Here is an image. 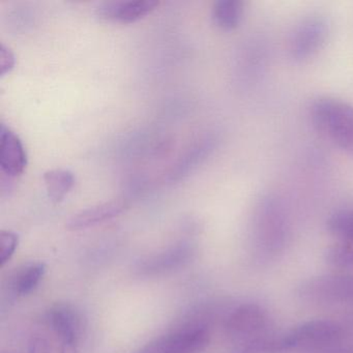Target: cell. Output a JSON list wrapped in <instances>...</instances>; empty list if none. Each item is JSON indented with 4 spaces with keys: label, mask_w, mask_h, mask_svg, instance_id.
<instances>
[{
    "label": "cell",
    "mask_w": 353,
    "mask_h": 353,
    "mask_svg": "<svg viewBox=\"0 0 353 353\" xmlns=\"http://www.w3.org/2000/svg\"><path fill=\"white\" fill-rule=\"evenodd\" d=\"M268 332H270V317L265 310L257 303L239 305L226 322V334L233 345Z\"/></svg>",
    "instance_id": "obj_3"
},
{
    "label": "cell",
    "mask_w": 353,
    "mask_h": 353,
    "mask_svg": "<svg viewBox=\"0 0 353 353\" xmlns=\"http://www.w3.org/2000/svg\"><path fill=\"white\" fill-rule=\"evenodd\" d=\"M342 326L330 319H315L305 322L285 332L288 350L305 346H319L338 340L342 334Z\"/></svg>",
    "instance_id": "obj_6"
},
{
    "label": "cell",
    "mask_w": 353,
    "mask_h": 353,
    "mask_svg": "<svg viewBox=\"0 0 353 353\" xmlns=\"http://www.w3.org/2000/svg\"><path fill=\"white\" fill-rule=\"evenodd\" d=\"M243 13L245 5L241 0H218L212 7V21L221 30H235L241 23Z\"/></svg>",
    "instance_id": "obj_12"
},
{
    "label": "cell",
    "mask_w": 353,
    "mask_h": 353,
    "mask_svg": "<svg viewBox=\"0 0 353 353\" xmlns=\"http://www.w3.org/2000/svg\"><path fill=\"white\" fill-rule=\"evenodd\" d=\"M326 260L330 265L339 268L353 266V241H339L326 252Z\"/></svg>",
    "instance_id": "obj_17"
},
{
    "label": "cell",
    "mask_w": 353,
    "mask_h": 353,
    "mask_svg": "<svg viewBox=\"0 0 353 353\" xmlns=\"http://www.w3.org/2000/svg\"><path fill=\"white\" fill-rule=\"evenodd\" d=\"M327 229L338 241H353V210L334 212L328 218Z\"/></svg>",
    "instance_id": "obj_16"
},
{
    "label": "cell",
    "mask_w": 353,
    "mask_h": 353,
    "mask_svg": "<svg viewBox=\"0 0 353 353\" xmlns=\"http://www.w3.org/2000/svg\"><path fill=\"white\" fill-rule=\"evenodd\" d=\"M47 319L61 341V353H77L83 322L76 307L69 303H57L49 310Z\"/></svg>",
    "instance_id": "obj_4"
},
{
    "label": "cell",
    "mask_w": 353,
    "mask_h": 353,
    "mask_svg": "<svg viewBox=\"0 0 353 353\" xmlns=\"http://www.w3.org/2000/svg\"><path fill=\"white\" fill-rule=\"evenodd\" d=\"M30 353H48V348H47V343L41 339L34 340L32 344L30 345Z\"/></svg>",
    "instance_id": "obj_20"
},
{
    "label": "cell",
    "mask_w": 353,
    "mask_h": 353,
    "mask_svg": "<svg viewBox=\"0 0 353 353\" xmlns=\"http://www.w3.org/2000/svg\"><path fill=\"white\" fill-rule=\"evenodd\" d=\"M210 340L205 326H191L159 336L134 353H202Z\"/></svg>",
    "instance_id": "obj_2"
},
{
    "label": "cell",
    "mask_w": 353,
    "mask_h": 353,
    "mask_svg": "<svg viewBox=\"0 0 353 353\" xmlns=\"http://www.w3.org/2000/svg\"><path fill=\"white\" fill-rule=\"evenodd\" d=\"M158 6L156 0L106 1L97 7L96 15L101 20L112 23H134L150 15Z\"/></svg>",
    "instance_id": "obj_7"
},
{
    "label": "cell",
    "mask_w": 353,
    "mask_h": 353,
    "mask_svg": "<svg viewBox=\"0 0 353 353\" xmlns=\"http://www.w3.org/2000/svg\"><path fill=\"white\" fill-rule=\"evenodd\" d=\"M28 156L17 135L5 125H0V168L10 179L19 176L26 170Z\"/></svg>",
    "instance_id": "obj_9"
},
{
    "label": "cell",
    "mask_w": 353,
    "mask_h": 353,
    "mask_svg": "<svg viewBox=\"0 0 353 353\" xmlns=\"http://www.w3.org/2000/svg\"><path fill=\"white\" fill-rule=\"evenodd\" d=\"M288 351L284 334L272 332L232 345L231 353H281Z\"/></svg>",
    "instance_id": "obj_13"
},
{
    "label": "cell",
    "mask_w": 353,
    "mask_h": 353,
    "mask_svg": "<svg viewBox=\"0 0 353 353\" xmlns=\"http://www.w3.org/2000/svg\"><path fill=\"white\" fill-rule=\"evenodd\" d=\"M311 119L315 129L347 156L353 158V107L336 99L314 103Z\"/></svg>",
    "instance_id": "obj_1"
},
{
    "label": "cell",
    "mask_w": 353,
    "mask_h": 353,
    "mask_svg": "<svg viewBox=\"0 0 353 353\" xmlns=\"http://www.w3.org/2000/svg\"><path fill=\"white\" fill-rule=\"evenodd\" d=\"M305 301L315 303L353 301V276H324L312 279L299 289Z\"/></svg>",
    "instance_id": "obj_5"
},
{
    "label": "cell",
    "mask_w": 353,
    "mask_h": 353,
    "mask_svg": "<svg viewBox=\"0 0 353 353\" xmlns=\"http://www.w3.org/2000/svg\"><path fill=\"white\" fill-rule=\"evenodd\" d=\"M47 193L52 201L61 202L75 185V176L65 169H53L44 174Z\"/></svg>",
    "instance_id": "obj_15"
},
{
    "label": "cell",
    "mask_w": 353,
    "mask_h": 353,
    "mask_svg": "<svg viewBox=\"0 0 353 353\" xmlns=\"http://www.w3.org/2000/svg\"><path fill=\"white\" fill-rule=\"evenodd\" d=\"M19 245V236L13 231H0V265L3 266L11 260Z\"/></svg>",
    "instance_id": "obj_18"
},
{
    "label": "cell",
    "mask_w": 353,
    "mask_h": 353,
    "mask_svg": "<svg viewBox=\"0 0 353 353\" xmlns=\"http://www.w3.org/2000/svg\"><path fill=\"white\" fill-rule=\"evenodd\" d=\"M125 210V203L123 201H110L99 204L74 214L68 221L67 228L71 231L84 230L117 218L123 214Z\"/></svg>",
    "instance_id": "obj_10"
},
{
    "label": "cell",
    "mask_w": 353,
    "mask_h": 353,
    "mask_svg": "<svg viewBox=\"0 0 353 353\" xmlns=\"http://www.w3.org/2000/svg\"><path fill=\"white\" fill-rule=\"evenodd\" d=\"M328 28L321 18H311L303 21L293 34L291 52L299 61L315 54L325 43Z\"/></svg>",
    "instance_id": "obj_8"
},
{
    "label": "cell",
    "mask_w": 353,
    "mask_h": 353,
    "mask_svg": "<svg viewBox=\"0 0 353 353\" xmlns=\"http://www.w3.org/2000/svg\"><path fill=\"white\" fill-rule=\"evenodd\" d=\"M189 248L175 247L168 251L163 252L158 255L152 256L144 260L140 265L139 270L146 274H157L161 272L172 270L185 263L190 257Z\"/></svg>",
    "instance_id": "obj_11"
},
{
    "label": "cell",
    "mask_w": 353,
    "mask_h": 353,
    "mask_svg": "<svg viewBox=\"0 0 353 353\" xmlns=\"http://www.w3.org/2000/svg\"><path fill=\"white\" fill-rule=\"evenodd\" d=\"M46 272L43 262H32L22 266L12 281V289L18 296L30 294L40 284Z\"/></svg>",
    "instance_id": "obj_14"
},
{
    "label": "cell",
    "mask_w": 353,
    "mask_h": 353,
    "mask_svg": "<svg viewBox=\"0 0 353 353\" xmlns=\"http://www.w3.org/2000/svg\"><path fill=\"white\" fill-rule=\"evenodd\" d=\"M16 57L11 49L5 45L0 46V74L5 76L15 68Z\"/></svg>",
    "instance_id": "obj_19"
}]
</instances>
